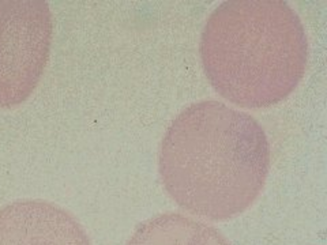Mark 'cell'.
Masks as SVG:
<instances>
[{
  "instance_id": "obj_2",
  "label": "cell",
  "mask_w": 327,
  "mask_h": 245,
  "mask_svg": "<svg viewBox=\"0 0 327 245\" xmlns=\"http://www.w3.org/2000/svg\"><path fill=\"white\" fill-rule=\"evenodd\" d=\"M199 53L218 95L260 109L284 101L304 78L308 38L286 2L226 0L206 20Z\"/></svg>"
},
{
  "instance_id": "obj_3",
  "label": "cell",
  "mask_w": 327,
  "mask_h": 245,
  "mask_svg": "<svg viewBox=\"0 0 327 245\" xmlns=\"http://www.w3.org/2000/svg\"><path fill=\"white\" fill-rule=\"evenodd\" d=\"M53 19L44 0H0V108L25 102L45 71Z\"/></svg>"
},
{
  "instance_id": "obj_1",
  "label": "cell",
  "mask_w": 327,
  "mask_h": 245,
  "mask_svg": "<svg viewBox=\"0 0 327 245\" xmlns=\"http://www.w3.org/2000/svg\"><path fill=\"white\" fill-rule=\"evenodd\" d=\"M270 169V144L251 115L215 99L185 106L165 131L158 174L181 208L213 219L252 204Z\"/></svg>"
},
{
  "instance_id": "obj_4",
  "label": "cell",
  "mask_w": 327,
  "mask_h": 245,
  "mask_svg": "<svg viewBox=\"0 0 327 245\" xmlns=\"http://www.w3.org/2000/svg\"><path fill=\"white\" fill-rule=\"evenodd\" d=\"M0 245H87V238L60 206L23 199L0 207Z\"/></svg>"
}]
</instances>
